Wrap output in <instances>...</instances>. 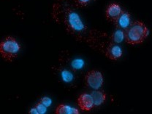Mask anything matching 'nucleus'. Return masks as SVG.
<instances>
[{
	"mask_svg": "<svg viewBox=\"0 0 152 114\" xmlns=\"http://www.w3.org/2000/svg\"><path fill=\"white\" fill-rule=\"evenodd\" d=\"M104 79L102 74L98 71H90L86 74L85 83L86 86L94 90L99 89L103 85Z\"/></svg>",
	"mask_w": 152,
	"mask_h": 114,
	"instance_id": "20e7f679",
	"label": "nucleus"
},
{
	"mask_svg": "<svg viewBox=\"0 0 152 114\" xmlns=\"http://www.w3.org/2000/svg\"><path fill=\"white\" fill-rule=\"evenodd\" d=\"M77 104L82 110L90 111L94 107V100L91 95L83 93L77 98Z\"/></svg>",
	"mask_w": 152,
	"mask_h": 114,
	"instance_id": "423d86ee",
	"label": "nucleus"
},
{
	"mask_svg": "<svg viewBox=\"0 0 152 114\" xmlns=\"http://www.w3.org/2000/svg\"><path fill=\"white\" fill-rule=\"evenodd\" d=\"M121 12H122V9L119 4L116 3H112L109 4L106 9V18L109 21L114 23L119 17Z\"/></svg>",
	"mask_w": 152,
	"mask_h": 114,
	"instance_id": "0eeeda50",
	"label": "nucleus"
},
{
	"mask_svg": "<svg viewBox=\"0 0 152 114\" xmlns=\"http://www.w3.org/2000/svg\"><path fill=\"white\" fill-rule=\"evenodd\" d=\"M130 14L126 11H122L121 15H119L117 20L114 22V24L116 26V28H120L124 31H126L131 25Z\"/></svg>",
	"mask_w": 152,
	"mask_h": 114,
	"instance_id": "6e6552de",
	"label": "nucleus"
},
{
	"mask_svg": "<svg viewBox=\"0 0 152 114\" xmlns=\"http://www.w3.org/2000/svg\"><path fill=\"white\" fill-rule=\"evenodd\" d=\"M60 77L64 83H71L74 80V74L67 69H62L60 71Z\"/></svg>",
	"mask_w": 152,
	"mask_h": 114,
	"instance_id": "f8f14e48",
	"label": "nucleus"
},
{
	"mask_svg": "<svg viewBox=\"0 0 152 114\" xmlns=\"http://www.w3.org/2000/svg\"><path fill=\"white\" fill-rule=\"evenodd\" d=\"M55 113L56 114H79L80 112L77 108L71 107L64 104H60L57 106L55 110Z\"/></svg>",
	"mask_w": 152,
	"mask_h": 114,
	"instance_id": "9d476101",
	"label": "nucleus"
},
{
	"mask_svg": "<svg viewBox=\"0 0 152 114\" xmlns=\"http://www.w3.org/2000/svg\"><path fill=\"white\" fill-rule=\"evenodd\" d=\"M91 1H93V0H72V1L74 3V4H75L76 7H86Z\"/></svg>",
	"mask_w": 152,
	"mask_h": 114,
	"instance_id": "4468645a",
	"label": "nucleus"
},
{
	"mask_svg": "<svg viewBox=\"0 0 152 114\" xmlns=\"http://www.w3.org/2000/svg\"><path fill=\"white\" fill-rule=\"evenodd\" d=\"M110 39L113 43H121L124 39H125V31L120 28H116L110 36Z\"/></svg>",
	"mask_w": 152,
	"mask_h": 114,
	"instance_id": "9b49d317",
	"label": "nucleus"
},
{
	"mask_svg": "<svg viewBox=\"0 0 152 114\" xmlns=\"http://www.w3.org/2000/svg\"><path fill=\"white\" fill-rule=\"evenodd\" d=\"M74 6L72 0H56L53 4V18L58 24H62L66 31L78 40L92 42L93 39L95 42L97 36L88 34V28Z\"/></svg>",
	"mask_w": 152,
	"mask_h": 114,
	"instance_id": "f257e3e1",
	"label": "nucleus"
},
{
	"mask_svg": "<svg viewBox=\"0 0 152 114\" xmlns=\"http://www.w3.org/2000/svg\"><path fill=\"white\" fill-rule=\"evenodd\" d=\"M29 113H31V114H39V113H38V111L37 110V108H36L35 107H34V108H32L30 109Z\"/></svg>",
	"mask_w": 152,
	"mask_h": 114,
	"instance_id": "f3484780",
	"label": "nucleus"
},
{
	"mask_svg": "<svg viewBox=\"0 0 152 114\" xmlns=\"http://www.w3.org/2000/svg\"><path fill=\"white\" fill-rule=\"evenodd\" d=\"M83 66H84V61L80 58H76L71 63V66L73 70H80L83 69Z\"/></svg>",
	"mask_w": 152,
	"mask_h": 114,
	"instance_id": "ddd939ff",
	"label": "nucleus"
},
{
	"mask_svg": "<svg viewBox=\"0 0 152 114\" xmlns=\"http://www.w3.org/2000/svg\"><path fill=\"white\" fill-rule=\"evenodd\" d=\"M148 35V29L143 23L139 20L132 22L125 31V41L127 44H141Z\"/></svg>",
	"mask_w": 152,
	"mask_h": 114,
	"instance_id": "f03ea898",
	"label": "nucleus"
},
{
	"mask_svg": "<svg viewBox=\"0 0 152 114\" xmlns=\"http://www.w3.org/2000/svg\"><path fill=\"white\" fill-rule=\"evenodd\" d=\"M104 53L106 57H107L109 59L112 61H116L122 56L123 51L121 47L118 46V44L110 42L105 47Z\"/></svg>",
	"mask_w": 152,
	"mask_h": 114,
	"instance_id": "39448f33",
	"label": "nucleus"
},
{
	"mask_svg": "<svg viewBox=\"0 0 152 114\" xmlns=\"http://www.w3.org/2000/svg\"><path fill=\"white\" fill-rule=\"evenodd\" d=\"M35 108H37L39 114H44V113H46L47 107L45 105H43V104H42L41 102H37V103L36 104Z\"/></svg>",
	"mask_w": 152,
	"mask_h": 114,
	"instance_id": "2eb2a0df",
	"label": "nucleus"
},
{
	"mask_svg": "<svg viewBox=\"0 0 152 114\" xmlns=\"http://www.w3.org/2000/svg\"><path fill=\"white\" fill-rule=\"evenodd\" d=\"M20 50V45L15 38L7 36L0 43V53L1 57L7 61H12Z\"/></svg>",
	"mask_w": 152,
	"mask_h": 114,
	"instance_id": "7ed1b4c3",
	"label": "nucleus"
},
{
	"mask_svg": "<svg viewBox=\"0 0 152 114\" xmlns=\"http://www.w3.org/2000/svg\"><path fill=\"white\" fill-rule=\"evenodd\" d=\"M39 102H42L43 105H45L46 107H49L52 104V100L50 97H44L41 98L40 101Z\"/></svg>",
	"mask_w": 152,
	"mask_h": 114,
	"instance_id": "dca6fc26",
	"label": "nucleus"
},
{
	"mask_svg": "<svg viewBox=\"0 0 152 114\" xmlns=\"http://www.w3.org/2000/svg\"><path fill=\"white\" fill-rule=\"evenodd\" d=\"M91 95L92 96L93 100H94V107H99V106L102 105L105 102L106 98H107L105 93L102 91H99V89L92 92Z\"/></svg>",
	"mask_w": 152,
	"mask_h": 114,
	"instance_id": "1a4fd4ad",
	"label": "nucleus"
}]
</instances>
